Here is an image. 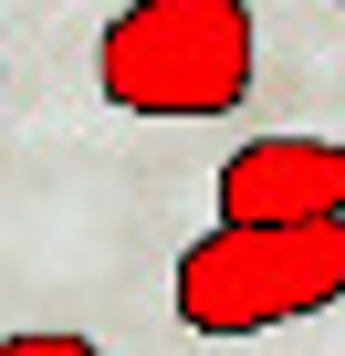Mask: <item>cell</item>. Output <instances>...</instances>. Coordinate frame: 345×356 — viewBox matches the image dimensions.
<instances>
[{"mask_svg":"<svg viewBox=\"0 0 345 356\" xmlns=\"http://www.w3.org/2000/svg\"><path fill=\"white\" fill-rule=\"evenodd\" d=\"M94 84L115 115H241L262 84V22L251 0H126L94 42Z\"/></svg>","mask_w":345,"mask_h":356,"instance_id":"1","label":"cell"},{"mask_svg":"<svg viewBox=\"0 0 345 356\" xmlns=\"http://www.w3.org/2000/svg\"><path fill=\"white\" fill-rule=\"evenodd\" d=\"M0 356H105V346H94V335H42V325H32V335H0Z\"/></svg>","mask_w":345,"mask_h":356,"instance_id":"4","label":"cell"},{"mask_svg":"<svg viewBox=\"0 0 345 356\" xmlns=\"http://www.w3.org/2000/svg\"><path fill=\"white\" fill-rule=\"evenodd\" d=\"M335 11H345V0H335Z\"/></svg>","mask_w":345,"mask_h":356,"instance_id":"5","label":"cell"},{"mask_svg":"<svg viewBox=\"0 0 345 356\" xmlns=\"http://www.w3.org/2000/svg\"><path fill=\"white\" fill-rule=\"evenodd\" d=\"M178 325L189 335H272L293 314L345 304V220H220L178 252Z\"/></svg>","mask_w":345,"mask_h":356,"instance_id":"2","label":"cell"},{"mask_svg":"<svg viewBox=\"0 0 345 356\" xmlns=\"http://www.w3.org/2000/svg\"><path fill=\"white\" fill-rule=\"evenodd\" d=\"M220 220H345V136H251L220 157Z\"/></svg>","mask_w":345,"mask_h":356,"instance_id":"3","label":"cell"}]
</instances>
